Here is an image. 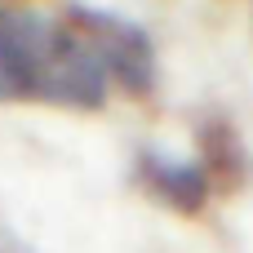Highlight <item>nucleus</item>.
<instances>
[{
	"label": "nucleus",
	"instance_id": "nucleus-1",
	"mask_svg": "<svg viewBox=\"0 0 253 253\" xmlns=\"http://www.w3.org/2000/svg\"><path fill=\"white\" fill-rule=\"evenodd\" d=\"M107 89L98 58L62 18L0 4V102L102 111Z\"/></svg>",
	"mask_w": 253,
	"mask_h": 253
},
{
	"label": "nucleus",
	"instance_id": "nucleus-2",
	"mask_svg": "<svg viewBox=\"0 0 253 253\" xmlns=\"http://www.w3.org/2000/svg\"><path fill=\"white\" fill-rule=\"evenodd\" d=\"M58 18L89 44V53L98 58L111 89H120L125 98H138V102L156 93L160 62H156L151 36L138 22H129L120 13H107V9H93V4H62Z\"/></svg>",
	"mask_w": 253,
	"mask_h": 253
},
{
	"label": "nucleus",
	"instance_id": "nucleus-3",
	"mask_svg": "<svg viewBox=\"0 0 253 253\" xmlns=\"http://www.w3.org/2000/svg\"><path fill=\"white\" fill-rule=\"evenodd\" d=\"M133 182L156 205H165V209H173L182 218L205 213V205L213 196V187H209V178H205V169L196 160H169L160 151H142L133 160Z\"/></svg>",
	"mask_w": 253,
	"mask_h": 253
},
{
	"label": "nucleus",
	"instance_id": "nucleus-4",
	"mask_svg": "<svg viewBox=\"0 0 253 253\" xmlns=\"http://www.w3.org/2000/svg\"><path fill=\"white\" fill-rule=\"evenodd\" d=\"M196 165L205 169L209 187H213V191H227V196L240 191V187L249 182V173H253L240 133H236L231 120H222V116H205V120L196 125Z\"/></svg>",
	"mask_w": 253,
	"mask_h": 253
},
{
	"label": "nucleus",
	"instance_id": "nucleus-5",
	"mask_svg": "<svg viewBox=\"0 0 253 253\" xmlns=\"http://www.w3.org/2000/svg\"><path fill=\"white\" fill-rule=\"evenodd\" d=\"M0 253H22V249H0Z\"/></svg>",
	"mask_w": 253,
	"mask_h": 253
}]
</instances>
